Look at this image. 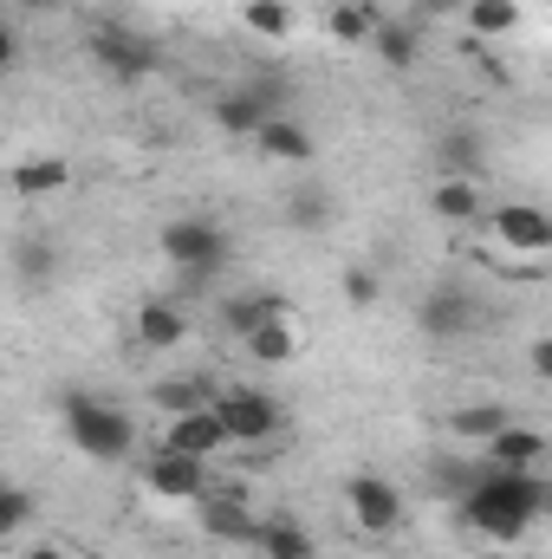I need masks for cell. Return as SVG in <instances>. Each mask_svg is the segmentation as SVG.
Here are the masks:
<instances>
[{
  "label": "cell",
  "instance_id": "6da1fadb",
  "mask_svg": "<svg viewBox=\"0 0 552 559\" xmlns=\"http://www.w3.org/2000/svg\"><path fill=\"white\" fill-rule=\"evenodd\" d=\"M547 514V481L533 468H494L481 462L468 495H461V521L488 540H520L533 521Z\"/></svg>",
  "mask_w": 552,
  "mask_h": 559
},
{
  "label": "cell",
  "instance_id": "7a4b0ae2",
  "mask_svg": "<svg viewBox=\"0 0 552 559\" xmlns=\"http://www.w3.org/2000/svg\"><path fill=\"white\" fill-rule=\"evenodd\" d=\"M156 241H163V261L182 274V293H202L228 267V228H215L208 215H176V222H163Z\"/></svg>",
  "mask_w": 552,
  "mask_h": 559
},
{
  "label": "cell",
  "instance_id": "3957f363",
  "mask_svg": "<svg viewBox=\"0 0 552 559\" xmlns=\"http://www.w3.org/2000/svg\"><path fill=\"white\" fill-rule=\"evenodd\" d=\"M65 436H72V449L92 455V462H124V455L137 449V423L124 417L118 404L92 397V391H65Z\"/></svg>",
  "mask_w": 552,
  "mask_h": 559
},
{
  "label": "cell",
  "instance_id": "277c9868",
  "mask_svg": "<svg viewBox=\"0 0 552 559\" xmlns=\"http://www.w3.org/2000/svg\"><path fill=\"white\" fill-rule=\"evenodd\" d=\"M92 59H98V72L111 79V85H143L156 66H163V52L131 33V26H118V20H105V26H92Z\"/></svg>",
  "mask_w": 552,
  "mask_h": 559
},
{
  "label": "cell",
  "instance_id": "5b68a950",
  "mask_svg": "<svg viewBox=\"0 0 552 559\" xmlns=\"http://www.w3.org/2000/svg\"><path fill=\"white\" fill-rule=\"evenodd\" d=\"M195 521H202L208 540H228V547H254L261 540V514L248 508L241 481H208V495L195 501Z\"/></svg>",
  "mask_w": 552,
  "mask_h": 559
},
{
  "label": "cell",
  "instance_id": "8992f818",
  "mask_svg": "<svg viewBox=\"0 0 552 559\" xmlns=\"http://www.w3.org/2000/svg\"><path fill=\"white\" fill-rule=\"evenodd\" d=\"M208 481H215V468H208L202 455L169 449V442H156V455L143 462V488H149L156 501H202Z\"/></svg>",
  "mask_w": 552,
  "mask_h": 559
},
{
  "label": "cell",
  "instance_id": "52a82bcc",
  "mask_svg": "<svg viewBox=\"0 0 552 559\" xmlns=\"http://www.w3.org/2000/svg\"><path fill=\"white\" fill-rule=\"evenodd\" d=\"M345 508H351V521H358L364 534H397V527H404V488L384 481V475H351Z\"/></svg>",
  "mask_w": 552,
  "mask_h": 559
},
{
  "label": "cell",
  "instance_id": "ba28073f",
  "mask_svg": "<svg viewBox=\"0 0 552 559\" xmlns=\"http://www.w3.org/2000/svg\"><path fill=\"white\" fill-rule=\"evenodd\" d=\"M221 417H228V436H235L241 449H261V442H274L279 423H286L267 391H221Z\"/></svg>",
  "mask_w": 552,
  "mask_h": 559
},
{
  "label": "cell",
  "instance_id": "9c48e42d",
  "mask_svg": "<svg viewBox=\"0 0 552 559\" xmlns=\"http://www.w3.org/2000/svg\"><path fill=\"white\" fill-rule=\"evenodd\" d=\"M488 228H494L501 248H514V254H552V215L533 209V202H501V209L488 215Z\"/></svg>",
  "mask_w": 552,
  "mask_h": 559
},
{
  "label": "cell",
  "instance_id": "30bf717a",
  "mask_svg": "<svg viewBox=\"0 0 552 559\" xmlns=\"http://www.w3.org/2000/svg\"><path fill=\"white\" fill-rule=\"evenodd\" d=\"M163 442H169V449H182V455H202V462H215L221 449H235L221 404H208V411H189V417H169Z\"/></svg>",
  "mask_w": 552,
  "mask_h": 559
},
{
  "label": "cell",
  "instance_id": "8fae6325",
  "mask_svg": "<svg viewBox=\"0 0 552 559\" xmlns=\"http://www.w3.org/2000/svg\"><path fill=\"white\" fill-rule=\"evenodd\" d=\"M241 345H248V358H261V365H292V358H299V319L286 312V299H267V312L254 319V332H248Z\"/></svg>",
  "mask_w": 552,
  "mask_h": 559
},
{
  "label": "cell",
  "instance_id": "7c38bea8",
  "mask_svg": "<svg viewBox=\"0 0 552 559\" xmlns=\"http://www.w3.org/2000/svg\"><path fill=\"white\" fill-rule=\"evenodd\" d=\"M429 209H435V222H448V228L488 222V202H481V182H475V176H442V182L429 189Z\"/></svg>",
  "mask_w": 552,
  "mask_h": 559
},
{
  "label": "cell",
  "instance_id": "4fadbf2b",
  "mask_svg": "<svg viewBox=\"0 0 552 559\" xmlns=\"http://www.w3.org/2000/svg\"><path fill=\"white\" fill-rule=\"evenodd\" d=\"M254 143H261V156L279 163V169H312V156H319V143H312V131L299 118H267Z\"/></svg>",
  "mask_w": 552,
  "mask_h": 559
},
{
  "label": "cell",
  "instance_id": "5bb4252c",
  "mask_svg": "<svg viewBox=\"0 0 552 559\" xmlns=\"http://www.w3.org/2000/svg\"><path fill=\"white\" fill-rule=\"evenodd\" d=\"M416 319H422V332H429V338H461V332L475 325V299H468L461 286H435V293L422 299V312H416Z\"/></svg>",
  "mask_w": 552,
  "mask_h": 559
},
{
  "label": "cell",
  "instance_id": "9a60e30c",
  "mask_svg": "<svg viewBox=\"0 0 552 559\" xmlns=\"http://www.w3.org/2000/svg\"><path fill=\"white\" fill-rule=\"evenodd\" d=\"M149 397H156V411H163V417H189V411H208V404H221L215 378H202V371H176V378L149 384Z\"/></svg>",
  "mask_w": 552,
  "mask_h": 559
},
{
  "label": "cell",
  "instance_id": "2e32d148",
  "mask_svg": "<svg viewBox=\"0 0 552 559\" xmlns=\"http://www.w3.org/2000/svg\"><path fill=\"white\" fill-rule=\"evenodd\" d=\"M182 338H189L182 299H143L137 306V345H149V352H176Z\"/></svg>",
  "mask_w": 552,
  "mask_h": 559
},
{
  "label": "cell",
  "instance_id": "e0dca14e",
  "mask_svg": "<svg viewBox=\"0 0 552 559\" xmlns=\"http://www.w3.org/2000/svg\"><path fill=\"white\" fill-rule=\"evenodd\" d=\"M208 118H215V124H221L228 138H261V124H267L274 111H267V98H254V92L241 85V92H221Z\"/></svg>",
  "mask_w": 552,
  "mask_h": 559
},
{
  "label": "cell",
  "instance_id": "ac0fdd59",
  "mask_svg": "<svg viewBox=\"0 0 552 559\" xmlns=\"http://www.w3.org/2000/svg\"><path fill=\"white\" fill-rule=\"evenodd\" d=\"M488 462H494V468H540V462H547V436L527 429V423H507V429L488 442Z\"/></svg>",
  "mask_w": 552,
  "mask_h": 559
},
{
  "label": "cell",
  "instance_id": "d6986e66",
  "mask_svg": "<svg viewBox=\"0 0 552 559\" xmlns=\"http://www.w3.org/2000/svg\"><path fill=\"white\" fill-rule=\"evenodd\" d=\"M261 559H319L312 547V534L299 527V521H286V514H261Z\"/></svg>",
  "mask_w": 552,
  "mask_h": 559
},
{
  "label": "cell",
  "instance_id": "ffe728a7",
  "mask_svg": "<svg viewBox=\"0 0 552 559\" xmlns=\"http://www.w3.org/2000/svg\"><path fill=\"white\" fill-rule=\"evenodd\" d=\"M371 46H377V59H384L391 72H416V52H422V20H384Z\"/></svg>",
  "mask_w": 552,
  "mask_h": 559
},
{
  "label": "cell",
  "instance_id": "44dd1931",
  "mask_svg": "<svg viewBox=\"0 0 552 559\" xmlns=\"http://www.w3.org/2000/svg\"><path fill=\"white\" fill-rule=\"evenodd\" d=\"M325 26H332V39H345V46H364V39H377L384 13H377L371 0H338V7L325 13Z\"/></svg>",
  "mask_w": 552,
  "mask_h": 559
},
{
  "label": "cell",
  "instance_id": "7402d4cb",
  "mask_svg": "<svg viewBox=\"0 0 552 559\" xmlns=\"http://www.w3.org/2000/svg\"><path fill=\"white\" fill-rule=\"evenodd\" d=\"M461 20H468V39H507L520 26V0H468Z\"/></svg>",
  "mask_w": 552,
  "mask_h": 559
},
{
  "label": "cell",
  "instance_id": "603a6c76",
  "mask_svg": "<svg viewBox=\"0 0 552 559\" xmlns=\"http://www.w3.org/2000/svg\"><path fill=\"white\" fill-rule=\"evenodd\" d=\"M52 189H65V163H59V156H26V163H13V195H52Z\"/></svg>",
  "mask_w": 552,
  "mask_h": 559
},
{
  "label": "cell",
  "instance_id": "cb8c5ba5",
  "mask_svg": "<svg viewBox=\"0 0 552 559\" xmlns=\"http://www.w3.org/2000/svg\"><path fill=\"white\" fill-rule=\"evenodd\" d=\"M507 423H514L507 404H468V411H455V417H448V429H455V436H481V442H494Z\"/></svg>",
  "mask_w": 552,
  "mask_h": 559
},
{
  "label": "cell",
  "instance_id": "d4e9b609",
  "mask_svg": "<svg viewBox=\"0 0 552 559\" xmlns=\"http://www.w3.org/2000/svg\"><path fill=\"white\" fill-rule=\"evenodd\" d=\"M442 163H448V176H475V182H481L488 150H481V138H475V131H448V143H442Z\"/></svg>",
  "mask_w": 552,
  "mask_h": 559
},
{
  "label": "cell",
  "instance_id": "484cf974",
  "mask_svg": "<svg viewBox=\"0 0 552 559\" xmlns=\"http://www.w3.org/2000/svg\"><path fill=\"white\" fill-rule=\"evenodd\" d=\"M267 299H274V293H228V299H221V325H228L235 338H248L254 319L267 312Z\"/></svg>",
  "mask_w": 552,
  "mask_h": 559
},
{
  "label": "cell",
  "instance_id": "4316f807",
  "mask_svg": "<svg viewBox=\"0 0 552 559\" xmlns=\"http://www.w3.org/2000/svg\"><path fill=\"white\" fill-rule=\"evenodd\" d=\"M248 26H254L261 39H286V33H292V7H286V0H248Z\"/></svg>",
  "mask_w": 552,
  "mask_h": 559
},
{
  "label": "cell",
  "instance_id": "83f0119b",
  "mask_svg": "<svg viewBox=\"0 0 552 559\" xmlns=\"http://www.w3.org/2000/svg\"><path fill=\"white\" fill-rule=\"evenodd\" d=\"M33 521V495L26 488H0V540H20Z\"/></svg>",
  "mask_w": 552,
  "mask_h": 559
},
{
  "label": "cell",
  "instance_id": "f1b7e54d",
  "mask_svg": "<svg viewBox=\"0 0 552 559\" xmlns=\"http://www.w3.org/2000/svg\"><path fill=\"white\" fill-rule=\"evenodd\" d=\"M325 215H332V202H325L319 189H299V195H292V222H312V228H319Z\"/></svg>",
  "mask_w": 552,
  "mask_h": 559
},
{
  "label": "cell",
  "instance_id": "f546056e",
  "mask_svg": "<svg viewBox=\"0 0 552 559\" xmlns=\"http://www.w3.org/2000/svg\"><path fill=\"white\" fill-rule=\"evenodd\" d=\"M345 299H351V306H371V299H377V274H371V267H351V274H345Z\"/></svg>",
  "mask_w": 552,
  "mask_h": 559
},
{
  "label": "cell",
  "instance_id": "4dcf8cb0",
  "mask_svg": "<svg viewBox=\"0 0 552 559\" xmlns=\"http://www.w3.org/2000/svg\"><path fill=\"white\" fill-rule=\"evenodd\" d=\"M468 0H410V20H448V13H461Z\"/></svg>",
  "mask_w": 552,
  "mask_h": 559
},
{
  "label": "cell",
  "instance_id": "1f68e13d",
  "mask_svg": "<svg viewBox=\"0 0 552 559\" xmlns=\"http://www.w3.org/2000/svg\"><path fill=\"white\" fill-rule=\"evenodd\" d=\"M527 365H533V378H540V384H552V332H547V338H533Z\"/></svg>",
  "mask_w": 552,
  "mask_h": 559
},
{
  "label": "cell",
  "instance_id": "d6a6232c",
  "mask_svg": "<svg viewBox=\"0 0 552 559\" xmlns=\"http://www.w3.org/2000/svg\"><path fill=\"white\" fill-rule=\"evenodd\" d=\"M0 66H7V72L20 66V26H13V20L0 26Z\"/></svg>",
  "mask_w": 552,
  "mask_h": 559
},
{
  "label": "cell",
  "instance_id": "836d02e7",
  "mask_svg": "<svg viewBox=\"0 0 552 559\" xmlns=\"http://www.w3.org/2000/svg\"><path fill=\"white\" fill-rule=\"evenodd\" d=\"M13 7H20V13H52L59 0H13Z\"/></svg>",
  "mask_w": 552,
  "mask_h": 559
},
{
  "label": "cell",
  "instance_id": "e575fe53",
  "mask_svg": "<svg viewBox=\"0 0 552 559\" xmlns=\"http://www.w3.org/2000/svg\"><path fill=\"white\" fill-rule=\"evenodd\" d=\"M26 559H65V554H59L52 540H39V547H33V554H26Z\"/></svg>",
  "mask_w": 552,
  "mask_h": 559
},
{
  "label": "cell",
  "instance_id": "d590c367",
  "mask_svg": "<svg viewBox=\"0 0 552 559\" xmlns=\"http://www.w3.org/2000/svg\"><path fill=\"white\" fill-rule=\"evenodd\" d=\"M547 514H552V481H547Z\"/></svg>",
  "mask_w": 552,
  "mask_h": 559
}]
</instances>
